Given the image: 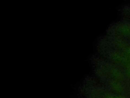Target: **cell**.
I'll use <instances>...</instances> for the list:
<instances>
[{"instance_id": "cell-1", "label": "cell", "mask_w": 130, "mask_h": 98, "mask_svg": "<svg viewBox=\"0 0 130 98\" xmlns=\"http://www.w3.org/2000/svg\"><path fill=\"white\" fill-rule=\"evenodd\" d=\"M105 98H118V95H107L105 96Z\"/></svg>"}, {"instance_id": "cell-2", "label": "cell", "mask_w": 130, "mask_h": 98, "mask_svg": "<svg viewBox=\"0 0 130 98\" xmlns=\"http://www.w3.org/2000/svg\"><path fill=\"white\" fill-rule=\"evenodd\" d=\"M129 54H130V48H129Z\"/></svg>"}]
</instances>
